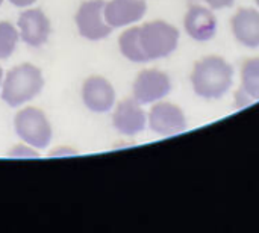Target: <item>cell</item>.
I'll use <instances>...</instances> for the list:
<instances>
[{
	"mask_svg": "<svg viewBox=\"0 0 259 233\" xmlns=\"http://www.w3.org/2000/svg\"><path fill=\"white\" fill-rule=\"evenodd\" d=\"M234 67L222 56H206L196 62L191 73L194 92L205 100H220L234 85Z\"/></svg>",
	"mask_w": 259,
	"mask_h": 233,
	"instance_id": "6da1fadb",
	"label": "cell"
},
{
	"mask_svg": "<svg viewBox=\"0 0 259 233\" xmlns=\"http://www.w3.org/2000/svg\"><path fill=\"white\" fill-rule=\"evenodd\" d=\"M44 86V77L38 67L26 62L11 68L2 83V100L11 106L18 108L33 100Z\"/></svg>",
	"mask_w": 259,
	"mask_h": 233,
	"instance_id": "7a4b0ae2",
	"label": "cell"
},
{
	"mask_svg": "<svg viewBox=\"0 0 259 233\" xmlns=\"http://www.w3.org/2000/svg\"><path fill=\"white\" fill-rule=\"evenodd\" d=\"M181 33L173 24L155 20L140 26V41L147 61L162 59L176 52Z\"/></svg>",
	"mask_w": 259,
	"mask_h": 233,
	"instance_id": "3957f363",
	"label": "cell"
},
{
	"mask_svg": "<svg viewBox=\"0 0 259 233\" xmlns=\"http://www.w3.org/2000/svg\"><path fill=\"white\" fill-rule=\"evenodd\" d=\"M14 127L18 138L33 149H46L52 141V126L41 109L29 106L18 111Z\"/></svg>",
	"mask_w": 259,
	"mask_h": 233,
	"instance_id": "277c9868",
	"label": "cell"
},
{
	"mask_svg": "<svg viewBox=\"0 0 259 233\" xmlns=\"http://www.w3.org/2000/svg\"><path fill=\"white\" fill-rule=\"evenodd\" d=\"M105 0L83 2L76 12V26L82 38L100 41L111 35L112 27L105 20Z\"/></svg>",
	"mask_w": 259,
	"mask_h": 233,
	"instance_id": "5b68a950",
	"label": "cell"
},
{
	"mask_svg": "<svg viewBox=\"0 0 259 233\" xmlns=\"http://www.w3.org/2000/svg\"><path fill=\"white\" fill-rule=\"evenodd\" d=\"M147 124L152 132L162 136L179 135L187 130V117L184 111L170 102H156L147 115Z\"/></svg>",
	"mask_w": 259,
	"mask_h": 233,
	"instance_id": "8992f818",
	"label": "cell"
},
{
	"mask_svg": "<svg viewBox=\"0 0 259 233\" xmlns=\"http://www.w3.org/2000/svg\"><path fill=\"white\" fill-rule=\"evenodd\" d=\"M171 91L170 76L161 70H143L134 82V99L141 105H152L165 99Z\"/></svg>",
	"mask_w": 259,
	"mask_h": 233,
	"instance_id": "52a82bcc",
	"label": "cell"
},
{
	"mask_svg": "<svg viewBox=\"0 0 259 233\" xmlns=\"http://www.w3.org/2000/svg\"><path fill=\"white\" fill-rule=\"evenodd\" d=\"M184 27L190 38L197 42H206L215 36L219 23L211 8L191 5L184 17Z\"/></svg>",
	"mask_w": 259,
	"mask_h": 233,
	"instance_id": "ba28073f",
	"label": "cell"
},
{
	"mask_svg": "<svg viewBox=\"0 0 259 233\" xmlns=\"http://www.w3.org/2000/svg\"><path fill=\"white\" fill-rule=\"evenodd\" d=\"M82 102L91 111L105 114L115 103V91L112 83L103 76H90L82 85Z\"/></svg>",
	"mask_w": 259,
	"mask_h": 233,
	"instance_id": "9c48e42d",
	"label": "cell"
},
{
	"mask_svg": "<svg viewBox=\"0 0 259 233\" xmlns=\"http://www.w3.org/2000/svg\"><path fill=\"white\" fill-rule=\"evenodd\" d=\"M112 124L118 133L126 136L138 135L146 129L147 115L143 109V105L135 99L121 100L112 114Z\"/></svg>",
	"mask_w": 259,
	"mask_h": 233,
	"instance_id": "30bf717a",
	"label": "cell"
},
{
	"mask_svg": "<svg viewBox=\"0 0 259 233\" xmlns=\"http://www.w3.org/2000/svg\"><path fill=\"white\" fill-rule=\"evenodd\" d=\"M20 38L30 47H41L50 36V20L41 9H27L18 17Z\"/></svg>",
	"mask_w": 259,
	"mask_h": 233,
	"instance_id": "8fae6325",
	"label": "cell"
},
{
	"mask_svg": "<svg viewBox=\"0 0 259 233\" xmlns=\"http://www.w3.org/2000/svg\"><path fill=\"white\" fill-rule=\"evenodd\" d=\"M147 12L146 0H111L105 3V20L106 23L115 27L131 26L138 23Z\"/></svg>",
	"mask_w": 259,
	"mask_h": 233,
	"instance_id": "7c38bea8",
	"label": "cell"
},
{
	"mask_svg": "<svg viewBox=\"0 0 259 233\" xmlns=\"http://www.w3.org/2000/svg\"><path fill=\"white\" fill-rule=\"evenodd\" d=\"M232 35L237 42L247 49L259 47V11L255 8H240L231 20Z\"/></svg>",
	"mask_w": 259,
	"mask_h": 233,
	"instance_id": "4fadbf2b",
	"label": "cell"
},
{
	"mask_svg": "<svg viewBox=\"0 0 259 233\" xmlns=\"http://www.w3.org/2000/svg\"><path fill=\"white\" fill-rule=\"evenodd\" d=\"M118 49L121 52V55L129 59L131 62H137V64H143V62H149L147 56L144 55V50L141 47V41H140V26L137 27H129L127 30H124L120 38H118Z\"/></svg>",
	"mask_w": 259,
	"mask_h": 233,
	"instance_id": "5bb4252c",
	"label": "cell"
},
{
	"mask_svg": "<svg viewBox=\"0 0 259 233\" xmlns=\"http://www.w3.org/2000/svg\"><path fill=\"white\" fill-rule=\"evenodd\" d=\"M241 88L256 102L259 100V58L247 59L241 67Z\"/></svg>",
	"mask_w": 259,
	"mask_h": 233,
	"instance_id": "9a60e30c",
	"label": "cell"
},
{
	"mask_svg": "<svg viewBox=\"0 0 259 233\" xmlns=\"http://www.w3.org/2000/svg\"><path fill=\"white\" fill-rule=\"evenodd\" d=\"M20 39V32L9 21H0V59H8Z\"/></svg>",
	"mask_w": 259,
	"mask_h": 233,
	"instance_id": "2e32d148",
	"label": "cell"
},
{
	"mask_svg": "<svg viewBox=\"0 0 259 233\" xmlns=\"http://www.w3.org/2000/svg\"><path fill=\"white\" fill-rule=\"evenodd\" d=\"M255 100L240 86L238 89H237V92H235V102H234V106L237 108V109H243V108H247L249 105H252Z\"/></svg>",
	"mask_w": 259,
	"mask_h": 233,
	"instance_id": "e0dca14e",
	"label": "cell"
},
{
	"mask_svg": "<svg viewBox=\"0 0 259 233\" xmlns=\"http://www.w3.org/2000/svg\"><path fill=\"white\" fill-rule=\"evenodd\" d=\"M11 158H38V152L32 150L30 147L26 146H15L11 152H9Z\"/></svg>",
	"mask_w": 259,
	"mask_h": 233,
	"instance_id": "ac0fdd59",
	"label": "cell"
},
{
	"mask_svg": "<svg viewBox=\"0 0 259 233\" xmlns=\"http://www.w3.org/2000/svg\"><path fill=\"white\" fill-rule=\"evenodd\" d=\"M208 3V6L211 9H226V8H231L234 6L235 0H205Z\"/></svg>",
	"mask_w": 259,
	"mask_h": 233,
	"instance_id": "d6986e66",
	"label": "cell"
},
{
	"mask_svg": "<svg viewBox=\"0 0 259 233\" xmlns=\"http://www.w3.org/2000/svg\"><path fill=\"white\" fill-rule=\"evenodd\" d=\"M73 155H76V152L70 147H58L50 153V156H73Z\"/></svg>",
	"mask_w": 259,
	"mask_h": 233,
	"instance_id": "ffe728a7",
	"label": "cell"
},
{
	"mask_svg": "<svg viewBox=\"0 0 259 233\" xmlns=\"http://www.w3.org/2000/svg\"><path fill=\"white\" fill-rule=\"evenodd\" d=\"M14 6H18V8H26V6H30L33 5L36 0H9Z\"/></svg>",
	"mask_w": 259,
	"mask_h": 233,
	"instance_id": "44dd1931",
	"label": "cell"
},
{
	"mask_svg": "<svg viewBox=\"0 0 259 233\" xmlns=\"http://www.w3.org/2000/svg\"><path fill=\"white\" fill-rule=\"evenodd\" d=\"M2 83H3V70L0 67V88H2Z\"/></svg>",
	"mask_w": 259,
	"mask_h": 233,
	"instance_id": "7402d4cb",
	"label": "cell"
},
{
	"mask_svg": "<svg viewBox=\"0 0 259 233\" xmlns=\"http://www.w3.org/2000/svg\"><path fill=\"white\" fill-rule=\"evenodd\" d=\"M255 2H256V5H258V6H259V0H255Z\"/></svg>",
	"mask_w": 259,
	"mask_h": 233,
	"instance_id": "603a6c76",
	"label": "cell"
},
{
	"mask_svg": "<svg viewBox=\"0 0 259 233\" xmlns=\"http://www.w3.org/2000/svg\"><path fill=\"white\" fill-rule=\"evenodd\" d=\"M2 3H3V0H0V6H2Z\"/></svg>",
	"mask_w": 259,
	"mask_h": 233,
	"instance_id": "cb8c5ba5",
	"label": "cell"
}]
</instances>
